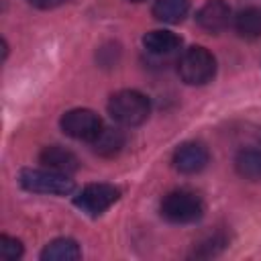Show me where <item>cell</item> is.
<instances>
[{
    "label": "cell",
    "instance_id": "obj_1",
    "mask_svg": "<svg viewBox=\"0 0 261 261\" xmlns=\"http://www.w3.org/2000/svg\"><path fill=\"white\" fill-rule=\"evenodd\" d=\"M108 114L122 126H139L151 114V102L137 90H120L108 100Z\"/></svg>",
    "mask_w": 261,
    "mask_h": 261
},
{
    "label": "cell",
    "instance_id": "obj_2",
    "mask_svg": "<svg viewBox=\"0 0 261 261\" xmlns=\"http://www.w3.org/2000/svg\"><path fill=\"white\" fill-rule=\"evenodd\" d=\"M161 216L173 224H192L204 216V202L192 190H173L161 200Z\"/></svg>",
    "mask_w": 261,
    "mask_h": 261
},
{
    "label": "cell",
    "instance_id": "obj_3",
    "mask_svg": "<svg viewBox=\"0 0 261 261\" xmlns=\"http://www.w3.org/2000/svg\"><path fill=\"white\" fill-rule=\"evenodd\" d=\"M177 71L188 86H204L216 73V59L206 47L194 45L186 49L184 55L179 57Z\"/></svg>",
    "mask_w": 261,
    "mask_h": 261
},
{
    "label": "cell",
    "instance_id": "obj_4",
    "mask_svg": "<svg viewBox=\"0 0 261 261\" xmlns=\"http://www.w3.org/2000/svg\"><path fill=\"white\" fill-rule=\"evenodd\" d=\"M18 181L24 190L35 194L65 196L73 192V179H69V175L65 173H57L51 169H22Z\"/></svg>",
    "mask_w": 261,
    "mask_h": 261
},
{
    "label": "cell",
    "instance_id": "obj_5",
    "mask_svg": "<svg viewBox=\"0 0 261 261\" xmlns=\"http://www.w3.org/2000/svg\"><path fill=\"white\" fill-rule=\"evenodd\" d=\"M102 120L94 110L88 108H73L61 116V130L77 141H88L92 143L100 130H102Z\"/></svg>",
    "mask_w": 261,
    "mask_h": 261
},
{
    "label": "cell",
    "instance_id": "obj_6",
    "mask_svg": "<svg viewBox=\"0 0 261 261\" xmlns=\"http://www.w3.org/2000/svg\"><path fill=\"white\" fill-rule=\"evenodd\" d=\"M120 198V190L114 188L112 184H90L86 186L73 200V204L90 214V216H100L102 212H106L116 200Z\"/></svg>",
    "mask_w": 261,
    "mask_h": 261
},
{
    "label": "cell",
    "instance_id": "obj_7",
    "mask_svg": "<svg viewBox=\"0 0 261 261\" xmlns=\"http://www.w3.org/2000/svg\"><path fill=\"white\" fill-rule=\"evenodd\" d=\"M210 161V153L202 143L196 141H188L181 143L175 153H173V167L179 173L192 175V173H200Z\"/></svg>",
    "mask_w": 261,
    "mask_h": 261
},
{
    "label": "cell",
    "instance_id": "obj_8",
    "mask_svg": "<svg viewBox=\"0 0 261 261\" xmlns=\"http://www.w3.org/2000/svg\"><path fill=\"white\" fill-rule=\"evenodd\" d=\"M196 22L206 33L218 35L230 24V6L224 0H208L196 12Z\"/></svg>",
    "mask_w": 261,
    "mask_h": 261
},
{
    "label": "cell",
    "instance_id": "obj_9",
    "mask_svg": "<svg viewBox=\"0 0 261 261\" xmlns=\"http://www.w3.org/2000/svg\"><path fill=\"white\" fill-rule=\"evenodd\" d=\"M41 163L51 169V171H57V173H65V175H71L80 169V159L75 157V153H71L69 149L65 147H59V145H49L41 151L39 155Z\"/></svg>",
    "mask_w": 261,
    "mask_h": 261
},
{
    "label": "cell",
    "instance_id": "obj_10",
    "mask_svg": "<svg viewBox=\"0 0 261 261\" xmlns=\"http://www.w3.org/2000/svg\"><path fill=\"white\" fill-rule=\"evenodd\" d=\"M143 45L153 55H169L181 47V37L171 31H149L143 37Z\"/></svg>",
    "mask_w": 261,
    "mask_h": 261
},
{
    "label": "cell",
    "instance_id": "obj_11",
    "mask_svg": "<svg viewBox=\"0 0 261 261\" xmlns=\"http://www.w3.org/2000/svg\"><path fill=\"white\" fill-rule=\"evenodd\" d=\"M80 257H82L80 245L73 239H65V237L51 241L41 253L43 261H75Z\"/></svg>",
    "mask_w": 261,
    "mask_h": 261
},
{
    "label": "cell",
    "instance_id": "obj_12",
    "mask_svg": "<svg viewBox=\"0 0 261 261\" xmlns=\"http://www.w3.org/2000/svg\"><path fill=\"white\" fill-rule=\"evenodd\" d=\"M190 2L188 0H157L153 4V16L167 24H177L188 16Z\"/></svg>",
    "mask_w": 261,
    "mask_h": 261
},
{
    "label": "cell",
    "instance_id": "obj_13",
    "mask_svg": "<svg viewBox=\"0 0 261 261\" xmlns=\"http://www.w3.org/2000/svg\"><path fill=\"white\" fill-rule=\"evenodd\" d=\"M234 167L241 177L259 181L261 179V147L243 149L234 159Z\"/></svg>",
    "mask_w": 261,
    "mask_h": 261
},
{
    "label": "cell",
    "instance_id": "obj_14",
    "mask_svg": "<svg viewBox=\"0 0 261 261\" xmlns=\"http://www.w3.org/2000/svg\"><path fill=\"white\" fill-rule=\"evenodd\" d=\"M234 29L243 39H259L261 37V8L247 6L234 16Z\"/></svg>",
    "mask_w": 261,
    "mask_h": 261
},
{
    "label": "cell",
    "instance_id": "obj_15",
    "mask_svg": "<svg viewBox=\"0 0 261 261\" xmlns=\"http://www.w3.org/2000/svg\"><path fill=\"white\" fill-rule=\"evenodd\" d=\"M92 147L98 155L102 157H112L116 155L122 147H124V133L120 128H112V126H104L100 130V135L92 141Z\"/></svg>",
    "mask_w": 261,
    "mask_h": 261
},
{
    "label": "cell",
    "instance_id": "obj_16",
    "mask_svg": "<svg viewBox=\"0 0 261 261\" xmlns=\"http://www.w3.org/2000/svg\"><path fill=\"white\" fill-rule=\"evenodd\" d=\"M0 255L2 259L6 261H14L22 255V243L14 237H8V234H2L0 237Z\"/></svg>",
    "mask_w": 261,
    "mask_h": 261
},
{
    "label": "cell",
    "instance_id": "obj_17",
    "mask_svg": "<svg viewBox=\"0 0 261 261\" xmlns=\"http://www.w3.org/2000/svg\"><path fill=\"white\" fill-rule=\"evenodd\" d=\"M65 0H29V4H33L35 8H43V10H49V8H55L59 4H63Z\"/></svg>",
    "mask_w": 261,
    "mask_h": 261
},
{
    "label": "cell",
    "instance_id": "obj_18",
    "mask_svg": "<svg viewBox=\"0 0 261 261\" xmlns=\"http://www.w3.org/2000/svg\"><path fill=\"white\" fill-rule=\"evenodd\" d=\"M130 2H145V0H130Z\"/></svg>",
    "mask_w": 261,
    "mask_h": 261
}]
</instances>
